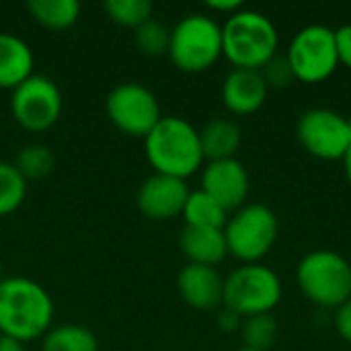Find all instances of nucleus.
Listing matches in <instances>:
<instances>
[{"label": "nucleus", "mask_w": 351, "mask_h": 351, "mask_svg": "<svg viewBox=\"0 0 351 351\" xmlns=\"http://www.w3.org/2000/svg\"><path fill=\"white\" fill-rule=\"evenodd\" d=\"M51 321L53 300L41 284L23 276L0 282V335L27 343L45 335Z\"/></svg>", "instance_id": "nucleus-1"}, {"label": "nucleus", "mask_w": 351, "mask_h": 351, "mask_svg": "<svg viewBox=\"0 0 351 351\" xmlns=\"http://www.w3.org/2000/svg\"><path fill=\"white\" fill-rule=\"evenodd\" d=\"M144 152L154 173L187 179L204 165L199 130L177 115H162L144 138Z\"/></svg>", "instance_id": "nucleus-2"}, {"label": "nucleus", "mask_w": 351, "mask_h": 351, "mask_svg": "<svg viewBox=\"0 0 351 351\" xmlns=\"http://www.w3.org/2000/svg\"><path fill=\"white\" fill-rule=\"evenodd\" d=\"M280 33L276 23L259 10L241 8L222 25V56L245 70H261L278 56Z\"/></svg>", "instance_id": "nucleus-3"}, {"label": "nucleus", "mask_w": 351, "mask_h": 351, "mask_svg": "<svg viewBox=\"0 0 351 351\" xmlns=\"http://www.w3.org/2000/svg\"><path fill=\"white\" fill-rule=\"evenodd\" d=\"M169 58L187 74L210 70L222 58V25L204 12L183 16L171 29Z\"/></svg>", "instance_id": "nucleus-4"}, {"label": "nucleus", "mask_w": 351, "mask_h": 351, "mask_svg": "<svg viewBox=\"0 0 351 351\" xmlns=\"http://www.w3.org/2000/svg\"><path fill=\"white\" fill-rule=\"evenodd\" d=\"M302 294L323 308H339L351 298V263L331 249L306 253L296 267Z\"/></svg>", "instance_id": "nucleus-5"}, {"label": "nucleus", "mask_w": 351, "mask_h": 351, "mask_svg": "<svg viewBox=\"0 0 351 351\" xmlns=\"http://www.w3.org/2000/svg\"><path fill=\"white\" fill-rule=\"evenodd\" d=\"M280 222L265 204H245L224 224L228 255L243 263H259L276 245Z\"/></svg>", "instance_id": "nucleus-6"}, {"label": "nucleus", "mask_w": 351, "mask_h": 351, "mask_svg": "<svg viewBox=\"0 0 351 351\" xmlns=\"http://www.w3.org/2000/svg\"><path fill=\"white\" fill-rule=\"evenodd\" d=\"M282 300L280 276L261 263H243L224 278L222 306L234 311L243 319L271 315Z\"/></svg>", "instance_id": "nucleus-7"}, {"label": "nucleus", "mask_w": 351, "mask_h": 351, "mask_svg": "<svg viewBox=\"0 0 351 351\" xmlns=\"http://www.w3.org/2000/svg\"><path fill=\"white\" fill-rule=\"evenodd\" d=\"M286 60L294 78L306 84H319L339 68L335 29L327 25H306L290 41Z\"/></svg>", "instance_id": "nucleus-8"}, {"label": "nucleus", "mask_w": 351, "mask_h": 351, "mask_svg": "<svg viewBox=\"0 0 351 351\" xmlns=\"http://www.w3.org/2000/svg\"><path fill=\"white\" fill-rule=\"evenodd\" d=\"M105 111L109 121L123 134L146 138L162 119L156 95L140 82H121L107 95Z\"/></svg>", "instance_id": "nucleus-9"}, {"label": "nucleus", "mask_w": 351, "mask_h": 351, "mask_svg": "<svg viewBox=\"0 0 351 351\" xmlns=\"http://www.w3.org/2000/svg\"><path fill=\"white\" fill-rule=\"evenodd\" d=\"M62 90L43 74H31L12 90L10 97V113L27 132H45L53 128L62 115Z\"/></svg>", "instance_id": "nucleus-10"}, {"label": "nucleus", "mask_w": 351, "mask_h": 351, "mask_svg": "<svg viewBox=\"0 0 351 351\" xmlns=\"http://www.w3.org/2000/svg\"><path fill=\"white\" fill-rule=\"evenodd\" d=\"M302 148L323 160H343L351 148V119L325 107L304 111L296 123Z\"/></svg>", "instance_id": "nucleus-11"}, {"label": "nucleus", "mask_w": 351, "mask_h": 351, "mask_svg": "<svg viewBox=\"0 0 351 351\" xmlns=\"http://www.w3.org/2000/svg\"><path fill=\"white\" fill-rule=\"evenodd\" d=\"M199 189L214 197L226 212H237L249 197L251 179L245 165L237 158L210 160L202 171Z\"/></svg>", "instance_id": "nucleus-12"}, {"label": "nucleus", "mask_w": 351, "mask_h": 351, "mask_svg": "<svg viewBox=\"0 0 351 351\" xmlns=\"http://www.w3.org/2000/svg\"><path fill=\"white\" fill-rule=\"evenodd\" d=\"M189 193L191 189L187 187V181L154 173L142 181L136 204L150 220H173L183 214Z\"/></svg>", "instance_id": "nucleus-13"}, {"label": "nucleus", "mask_w": 351, "mask_h": 351, "mask_svg": "<svg viewBox=\"0 0 351 351\" xmlns=\"http://www.w3.org/2000/svg\"><path fill=\"white\" fill-rule=\"evenodd\" d=\"M181 298L197 311H216L224 298V278L216 267L187 263L177 276Z\"/></svg>", "instance_id": "nucleus-14"}, {"label": "nucleus", "mask_w": 351, "mask_h": 351, "mask_svg": "<svg viewBox=\"0 0 351 351\" xmlns=\"http://www.w3.org/2000/svg\"><path fill=\"white\" fill-rule=\"evenodd\" d=\"M269 95V86L265 84L259 70L232 68L220 88V97L224 107L234 115H251L259 111Z\"/></svg>", "instance_id": "nucleus-15"}, {"label": "nucleus", "mask_w": 351, "mask_h": 351, "mask_svg": "<svg viewBox=\"0 0 351 351\" xmlns=\"http://www.w3.org/2000/svg\"><path fill=\"white\" fill-rule=\"evenodd\" d=\"M179 247L189 263L216 267L228 255L224 228L185 226L179 234Z\"/></svg>", "instance_id": "nucleus-16"}, {"label": "nucleus", "mask_w": 351, "mask_h": 351, "mask_svg": "<svg viewBox=\"0 0 351 351\" xmlns=\"http://www.w3.org/2000/svg\"><path fill=\"white\" fill-rule=\"evenodd\" d=\"M33 51L12 33H0V88L14 90L33 74Z\"/></svg>", "instance_id": "nucleus-17"}, {"label": "nucleus", "mask_w": 351, "mask_h": 351, "mask_svg": "<svg viewBox=\"0 0 351 351\" xmlns=\"http://www.w3.org/2000/svg\"><path fill=\"white\" fill-rule=\"evenodd\" d=\"M243 132L241 125L230 117H214L199 130V144L204 158L210 160H224L234 158L237 150L241 148Z\"/></svg>", "instance_id": "nucleus-18"}, {"label": "nucleus", "mask_w": 351, "mask_h": 351, "mask_svg": "<svg viewBox=\"0 0 351 351\" xmlns=\"http://www.w3.org/2000/svg\"><path fill=\"white\" fill-rule=\"evenodd\" d=\"M27 10L33 21L51 31L70 29L80 16V4L76 0H29Z\"/></svg>", "instance_id": "nucleus-19"}, {"label": "nucleus", "mask_w": 351, "mask_h": 351, "mask_svg": "<svg viewBox=\"0 0 351 351\" xmlns=\"http://www.w3.org/2000/svg\"><path fill=\"white\" fill-rule=\"evenodd\" d=\"M181 216L185 218V226L197 228H224L228 220V212L202 189L189 193Z\"/></svg>", "instance_id": "nucleus-20"}, {"label": "nucleus", "mask_w": 351, "mask_h": 351, "mask_svg": "<svg viewBox=\"0 0 351 351\" xmlns=\"http://www.w3.org/2000/svg\"><path fill=\"white\" fill-rule=\"evenodd\" d=\"M41 351H99V339L88 327L60 325L43 335Z\"/></svg>", "instance_id": "nucleus-21"}, {"label": "nucleus", "mask_w": 351, "mask_h": 351, "mask_svg": "<svg viewBox=\"0 0 351 351\" xmlns=\"http://www.w3.org/2000/svg\"><path fill=\"white\" fill-rule=\"evenodd\" d=\"M27 195V181L12 162L0 160V218L14 214Z\"/></svg>", "instance_id": "nucleus-22"}, {"label": "nucleus", "mask_w": 351, "mask_h": 351, "mask_svg": "<svg viewBox=\"0 0 351 351\" xmlns=\"http://www.w3.org/2000/svg\"><path fill=\"white\" fill-rule=\"evenodd\" d=\"M12 165L25 177L27 183L29 181H41L53 171V154L43 144H29L16 154Z\"/></svg>", "instance_id": "nucleus-23"}, {"label": "nucleus", "mask_w": 351, "mask_h": 351, "mask_svg": "<svg viewBox=\"0 0 351 351\" xmlns=\"http://www.w3.org/2000/svg\"><path fill=\"white\" fill-rule=\"evenodd\" d=\"M241 335L245 341V348L257 351H267L274 348L278 339V321L271 315H257L243 319Z\"/></svg>", "instance_id": "nucleus-24"}, {"label": "nucleus", "mask_w": 351, "mask_h": 351, "mask_svg": "<svg viewBox=\"0 0 351 351\" xmlns=\"http://www.w3.org/2000/svg\"><path fill=\"white\" fill-rule=\"evenodd\" d=\"M107 16L130 29H138L146 21L152 19V2L150 0H107L105 2Z\"/></svg>", "instance_id": "nucleus-25"}, {"label": "nucleus", "mask_w": 351, "mask_h": 351, "mask_svg": "<svg viewBox=\"0 0 351 351\" xmlns=\"http://www.w3.org/2000/svg\"><path fill=\"white\" fill-rule=\"evenodd\" d=\"M134 41L144 56H162L169 53L171 29L156 19L146 21L138 29H134Z\"/></svg>", "instance_id": "nucleus-26"}, {"label": "nucleus", "mask_w": 351, "mask_h": 351, "mask_svg": "<svg viewBox=\"0 0 351 351\" xmlns=\"http://www.w3.org/2000/svg\"><path fill=\"white\" fill-rule=\"evenodd\" d=\"M259 72H261V76H263V80H265V84L269 88H284L292 80H296L286 56H280V53L276 58H271Z\"/></svg>", "instance_id": "nucleus-27"}, {"label": "nucleus", "mask_w": 351, "mask_h": 351, "mask_svg": "<svg viewBox=\"0 0 351 351\" xmlns=\"http://www.w3.org/2000/svg\"><path fill=\"white\" fill-rule=\"evenodd\" d=\"M335 45H337L339 66H346L351 70V23L335 29Z\"/></svg>", "instance_id": "nucleus-28"}, {"label": "nucleus", "mask_w": 351, "mask_h": 351, "mask_svg": "<svg viewBox=\"0 0 351 351\" xmlns=\"http://www.w3.org/2000/svg\"><path fill=\"white\" fill-rule=\"evenodd\" d=\"M216 325L222 333H234V331H241L243 327V317L237 315L234 311L222 306L218 313H216Z\"/></svg>", "instance_id": "nucleus-29"}, {"label": "nucleus", "mask_w": 351, "mask_h": 351, "mask_svg": "<svg viewBox=\"0 0 351 351\" xmlns=\"http://www.w3.org/2000/svg\"><path fill=\"white\" fill-rule=\"evenodd\" d=\"M335 311V329L341 335V339L351 346V298Z\"/></svg>", "instance_id": "nucleus-30"}, {"label": "nucleus", "mask_w": 351, "mask_h": 351, "mask_svg": "<svg viewBox=\"0 0 351 351\" xmlns=\"http://www.w3.org/2000/svg\"><path fill=\"white\" fill-rule=\"evenodd\" d=\"M206 6L214 12H222V14L230 16L243 8V0H208Z\"/></svg>", "instance_id": "nucleus-31"}, {"label": "nucleus", "mask_w": 351, "mask_h": 351, "mask_svg": "<svg viewBox=\"0 0 351 351\" xmlns=\"http://www.w3.org/2000/svg\"><path fill=\"white\" fill-rule=\"evenodd\" d=\"M0 351H25V346L8 335H0Z\"/></svg>", "instance_id": "nucleus-32"}, {"label": "nucleus", "mask_w": 351, "mask_h": 351, "mask_svg": "<svg viewBox=\"0 0 351 351\" xmlns=\"http://www.w3.org/2000/svg\"><path fill=\"white\" fill-rule=\"evenodd\" d=\"M343 169H346V177H348V181H350L351 185V148L348 150L346 158H343Z\"/></svg>", "instance_id": "nucleus-33"}, {"label": "nucleus", "mask_w": 351, "mask_h": 351, "mask_svg": "<svg viewBox=\"0 0 351 351\" xmlns=\"http://www.w3.org/2000/svg\"><path fill=\"white\" fill-rule=\"evenodd\" d=\"M237 351H257V350H251V348H245V346H243L241 350H237Z\"/></svg>", "instance_id": "nucleus-34"}, {"label": "nucleus", "mask_w": 351, "mask_h": 351, "mask_svg": "<svg viewBox=\"0 0 351 351\" xmlns=\"http://www.w3.org/2000/svg\"><path fill=\"white\" fill-rule=\"evenodd\" d=\"M4 280V276H2V263H0V282Z\"/></svg>", "instance_id": "nucleus-35"}]
</instances>
